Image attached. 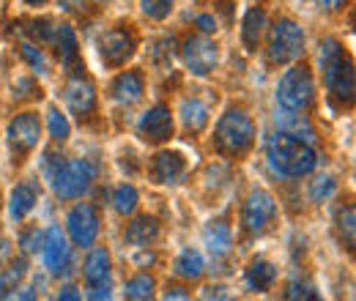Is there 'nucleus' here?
I'll list each match as a JSON object with an SVG mask.
<instances>
[{
  "mask_svg": "<svg viewBox=\"0 0 356 301\" xmlns=\"http://www.w3.org/2000/svg\"><path fill=\"white\" fill-rule=\"evenodd\" d=\"M268 165L280 175L302 178V175H310L315 170L318 156L310 148V143H305V140H299L288 131H280L268 143Z\"/></svg>",
  "mask_w": 356,
  "mask_h": 301,
  "instance_id": "nucleus-1",
  "label": "nucleus"
},
{
  "mask_svg": "<svg viewBox=\"0 0 356 301\" xmlns=\"http://www.w3.org/2000/svg\"><path fill=\"white\" fill-rule=\"evenodd\" d=\"M252 140H255V124H252V118L244 110L230 107L222 118H220V124H217V134H214L217 148L222 154H227V156H241L244 151H250Z\"/></svg>",
  "mask_w": 356,
  "mask_h": 301,
  "instance_id": "nucleus-2",
  "label": "nucleus"
},
{
  "mask_svg": "<svg viewBox=\"0 0 356 301\" xmlns=\"http://www.w3.org/2000/svg\"><path fill=\"white\" fill-rule=\"evenodd\" d=\"M312 96H315V83H312V74L307 66H293L282 74L280 86H277V101L282 110H291V113H305L312 104Z\"/></svg>",
  "mask_w": 356,
  "mask_h": 301,
  "instance_id": "nucleus-3",
  "label": "nucleus"
},
{
  "mask_svg": "<svg viewBox=\"0 0 356 301\" xmlns=\"http://www.w3.org/2000/svg\"><path fill=\"white\" fill-rule=\"evenodd\" d=\"M305 52V33L293 19H280L268 33V58L271 63H291Z\"/></svg>",
  "mask_w": 356,
  "mask_h": 301,
  "instance_id": "nucleus-4",
  "label": "nucleus"
},
{
  "mask_svg": "<svg viewBox=\"0 0 356 301\" xmlns=\"http://www.w3.org/2000/svg\"><path fill=\"white\" fill-rule=\"evenodd\" d=\"M93 181V168L86 159H72V162H60L52 172V186L55 195L63 200L80 197Z\"/></svg>",
  "mask_w": 356,
  "mask_h": 301,
  "instance_id": "nucleus-5",
  "label": "nucleus"
},
{
  "mask_svg": "<svg viewBox=\"0 0 356 301\" xmlns=\"http://www.w3.org/2000/svg\"><path fill=\"white\" fill-rule=\"evenodd\" d=\"M323 83L329 88L332 99H337L340 104H351L354 101V63L346 55H337L334 60L323 63Z\"/></svg>",
  "mask_w": 356,
  "mask_h": 301,
  "instance_id": "nucleus-6",
  "label": "nucleus"
},
{
  "mask_svg": "<svg viewBox=\"0 0 356 301\" xmlns=\"http://www.w3.org/2000/svg\"><path fill=\"white\" fill-rule=\"evenodd\" d=\"M217 55H220L217 44L211 42V39H206V36H189L184 42V47H181V58H184L186 69L192 74H197V77H206V74L214 72Z\"/></svg>",
  "mask_w": 356,
  "mask_h": 301,
  "instance_id": "nucleus-7",
  "label": "nucleus"
},
{
  "mask_svg": "<svg viewBox=\"0 0 356 301\" xmlns=\"http://www.w3.org/2000/svg\"><path fill=\"white\" fill-rule=\"evenodd\" d=\"M274 211H277V203H274V197L268 192H264V189L250 192V197L244 200V209H241V225H244V230L264 233L266 225L274 219Z\"/></svg>",
  "mask_w": 356,
  "mask_h": 301,
  "instance_id": "nucleus-8",
  "label": "nucleus"
},
{
  "mask_svg": "<svg viewBox=\"0 0 356 301\" xmlns=\"http://www.w3.org/2000/svg\"><path fill=\"white\" fill-rule=\"evenodd\" d=\"M66 227H69V236H72L74 247H90L96 241V236H99L96 209L90 203H77L66 216Z\"/></svg>",
  "mask_w": 356,
  "mask_h": 301,
  "instance_id": "nucleus-9",
  "label": "nucleus"
},
{
  "mask_svg": "<svg viewBox=\"0 0 356 301\" xmlns=\"http://www.w3.org/2000/svg\"><path fill=\"white\" fill-rule=\"evenodd\" d=\"M99 55H102L104 66H110V69L124 66L134 55V36L127 28H115V31L104 33L99 42Z\"/></svg>",
  "mask_w": 356,
  "mask_h": 301,
  "instance_id": "nucleus-10",
  "label": "nucleus"
},
{
  "mask_svg": "<svg viewBox=\"0 0 356 301\" xmlns=\"http://www.w3.org/2000/svg\"><path fill=\"white\" fill-rule=\"evenodd\" d=\"M42 137V121L36 113H22L8 124V145L17 154H28L39 145Z\"/></svg>",
  "mask_w": 356,
  "mask_h": 301,
  "instance_id": "nucleus-11",
  "label": "nucleus"
},
{
  "mask_svg": "<svg viewBox=\"0 0 356 301\" xmlns=\"http://www.w3.org/2000/svg\"><path fill=\"white\" fill-rule=\"evenodd\" d=\"M63 101H66V107L77 118H86V115L93 113V107H96V88L90 86L83 74H74L66 83V88H63Z\"/></svg>",
  "mask_w": 356,
  "mask_h": 301,
  "instance_id": "nucleus-12",
  "label": "nucleus"
},
{
  "mask_svg": "<svg viewBox=\"0 0 356 301\" xmlns=\"http://www.w3.org/2000/svg\"><path fill=\"white\" fill-rule=\"evenodd\" d=\"M137 129L143 134V140H148V143H165L173 137V115L165 104H156L140 118Z\"/></svg>",
  "mask_w": 356,
  "mask_h": 301,
  "instance_id": "nucleus-13",
  "label": "nucleus"
},
{
  "mask_svg": "<svg viewBox=\"0 0 356 301\" xmlns=\"http://www.w3.org/2000/svg\"><path fill=\"white\" fill-rule=\"evenodd\" d=\"M42 255H44V266L49 274H60L66 268V263H69V244H66V236L60 233L58 225H52L44 233Z\"/></svg>",
  "mask_w": 356,
  "mask_h": 301,
  "instance_id": "nucleus-14",
  "label": "nucleus"
},
{
  "mask_svg": "<svg viewBox=\"0 0 356 301\" xmlns=\"http://www.w3.org/2000/svg\"><path fill=\"white\" fill-rule=\"evenodd\" d=\"M186 172V162L178 151H159L151 162V175L156 184H178Z\"/></svg>",
  "mask_w": 356,
  "mask_h": 301,
  "instance_id": "nucleus-15",
  "label": "nucleus"
},
{
  "mask_svg": "<svg viewBox=\"0 0 356 301\" xmlns=\"http://www.w3.org/2000/svg\"><path fill=\"white\" fill-rule=\"evenodd\" d=\"M83 274H86L88 288L110 282V255H107V250H102V247L90 250L88 258H86V268H83Z\"/></svg>",
  "mask_w": 356,
  "mask_h": 301,
  "instance_id": "nucleus-16",
  "label": "nucleus"
},
{
  "mask_svg": "<svg viewBox=\"0 0 356 301\" xmlns=\"http://www.w3.org/2000/svg\"><path fill=\"white\" fill-rule=\"evenodd\" d=\"M143 96V74L140 72H124L113 83V99L118 104H134Z\"/></svg>",
  "mask_w": 356,
  "mask_h": 301,
  "instance_id": "nucleus-17",
  "label": "nucleus"
},
{
  "mask_svg": "<svg viewBox=\"0 0 356 301\" xmlns=\"http://www.w3.org/2000/svg\"><path fill=\"white\" fill-rule=\"evenodd\" d=\"M203 244H206V250L211 255H227L230 244H233V233H230V227L225 225L222 219L209 222L206 230H203Z\"/></svg>",
  "mask_w": 356,
  "mask_h": 301,
  "instance_id": "nucleus-18",
  "label": "nucleus"
},
{
  "mask_svg": "<svg viewBox=\"0 0 356 301\" xmlns=\"http://www.w3.org/2000/svg\"><path fill=\"white\" fill-rule=\"evenodd\" d=\"M52 42H55V47H58L60 63H63L66 69L77 66V33H74L72 25H55Z\"/></svg>",
  "mask_w": 356,
  "mask_h": 301,
  "instance_id": "nucleus-19",
  "label": "nucleus"
},
{
  "mask_svg": "<svg viewBox=\"0 0 356 301\" xmlns=\"http://www.w3.org/2000/svg\"><path fill=\"white\" fill-rule=\"evenodd\" d=\"M181 121H184V129L186 131L200 134L209 127V107L200 99H184L181 101Z\"/></svg>",
  "mask_w": 356,
  "mask_h": 301,
  "instance_id": "nucleus-20",
  "label": "nucleus"
},
{
  "mask_svg": "<svg viewBox=\"0 0 356 301\" xmlns=\"http://www.w3.org/2000/svg\"><path fill=\"white\" fill-rule=\"evenodd\" d=\"M156 236H159V225L154 216H137L132 225H127V233H124L127 244H132V247H145Z\"/></svg>",
  "mask_w": 356,
  "mask_h": 301,
  "instance_id": "nucleus-21",
  "label": "nucleus"
},
{
  "mask_svg": "<svg viewBox=\"0 0 356 301\" xmlns=\"http://www.w3.org/2000/svg\"><path fill=\"white\" fill-rule=\"evenodd\" d=\"M33 206H36V189L33 186L19 184V186L11 189V197H8V214H11V219H17V222L25 219L33 211Z\"/></svg>",
  "mask_w": 356,
  "mask_h": 301,
  "instance_id": "nucleus-22",
  "label": "nucleus"
},
{
  "mask_svg": "<svg viewBox=\"0 0 356 301\" xmlns=\"http://www.w3.org/2000/svg\"><path fill=\"white\" fill-rule=\"evenodd\" d=\"M274 279H277V268H274L268 260L258 258L250 263V268H247V285H250L252 291L266 293L268 288L274 285Z\"/></svg>",
  "mask_w": 356,
  "mask_h": 301,
  "instance_id": "nucleus-23",
  "label": "nucleus"
},
{
  "mask_svg": "<svg viewBox=\"0 0 356 301\" xmlns=\"http://www.w3.org/2000/svg\"><path fill=\"white\" fill-rule=\"evenodd\" d=\"M264 28H266V14L261 8H250L247 17H244V28H241V39H244V47L250 52L258 49L261 36H264Z\"/></svg>",
  "mask_w": 356,
  "mask_h": 301,
  "instance_id": "nucleus-24",
  "label": "nucleus"
},
{
  "mask_svg": "<svg viewBox=\"0 0 356 301\" xmlns=\"http://www.w3.org/2000/svg\"><path fill=\"white\" fill-rule=\"evenodd\" d=\"M28 274V260L25 258H17L11 260V266L0 274V296H11V291H17L19 279Z\"/></svg>",
  "mask_w": 356,
  "mask_h": 301,
  "instance_id": "nucleus-25",
  "label": "nucleus"
},
{
  "mask_svg": "<svg viewBox=\"0 0 356 301\" xmlns=\"http://www.w3.org/2000/svg\"><path fill=\"white\" fill-rule=\"evenodd\" d=\"M176 274L178 277H186V279H195L203 274V255L197 250H184L176 260Z\"/></svg>",
  "mask_w": 356,
  "mask_h": 301,
  "instance_id": "nucleus-26",
  "label": "nucleus"
},
{
  "mask_svg": "<svg viewBox=\"0 0 356 301\" xmlns=\"http://www.w3.org/2000/svg\"><path fill=\"white\" fill-rule=\"evenodd\" d=\"M124 296L132 301H145L154 296V279L148 277V274H140V277H134L127 282V291H124Z\"/></svg>",
  "mask_w": 356,
  "mask_h": 301,
  "instance_id": "nucleus-27",
  "label": "nucleus"
},
{
  "mask_svg": "<svg viewBox=\"0 0 356 301\" xmlns=\"http://www.w3.org/2000/svg\"><path fill=\"white\" fill-rule=\"evenodd\" d=\"M113 206H115V211L118 214H132L134 206H137V189L129 186V184H124V186H118L115 189V195H113Z\"/></svg>",
  "mask_w": 356,
  "mask_h": 301,
  "instance_id": "nucleus-28",
  "label": "nucleus"
},
{
  "mask_svg": "<svg viewBox=\"0 0 356 301\" xmlns=\"http://www.w3.org/2000/svg\"><path fill=\"white\" fill-rule=\"evenodd\" d=\"M47 124H49V134H52L55 143H63L69 137V121H66V115L58 107L47 110Z\"/></svg>",
  "mask_w": 356,
  "mask_h": 301,
  "instance_id": "nucleus-29",
  "label": "nucleus"
},
{
  "mask_svg": "<svg viewBox=\"0 0 356 301\" xmlns=\"http://www.w3.org/2000/svg\"><path fill=\"white\" fill-rule=\"evenodd\" d=\"M19 52H22V58L31 63V69H33L36 74H44V72H47V60H44V55H42V49H39L36 44L22 42V44H19Z\"/></svg>",
  "mask_w": 356,
  "mask_h": 301,
  "instance_id": "nucleus-30",
  "label": "nucleus"
},
{
  "mask_svg": "<svg viewBox=\"0 0 356 301\" xmlns=\"http://www.w3.org/2000/svg\"><path fill=\"white\" fill-rule=\"evenodd\" d=\"M337 222H340V238H343V244L348 247V250H354V209L348 206V209H343L340 214H337Z\"/></svg>",
  "mask_w": 356,
  "mask_h": 301,
  "instance_id": "nucleus-31",
  "label": "nucleus"
},
{
  "mask_svg": "<svg viewBox=\"0 0 356 301\" xmlns=\"http://www.w3.org/2000/svg\"><path fill=\"white\" fill-rule=\"evenodd\" d=\"M140 8L151 19H165L173 11V0H140Z\"/></svg>",
  "mask_w": 356,
  "mask_h": 301,
  "instance_id": "nucleus-32",
  "label": "nucleus"
},
{
  "mask_svg": "<svg viewBox=\"0 0 356 301\" xmlns=\"http://www.w3.org/2000/svg\"><path fill=\"white\" fill-rule=\"evenodd\" d=\"M332 192H334V178L332 175H318L310 184V197L315 203H323Z\"/></svg>",
  "mask_w": 356,
  "mask_h": 301,
  "instance_id": "nucleus-33",
  "label": "nucleus"
},
{
  "mask_svg": "<svg viewBox=\"0 0 356 301\" xmlns=\"http://www.w3.org/2000/svg\"><path fill=\"white\" fill-rule=\"evenodd\" d=\"M42 241H44V233H42L39 227H31V230H25V233L19 236V247H22L25 252H39Z\"/></svg>",
  "mask_w": 356,
  "mask_h": 301,
  "instance_id": "nucleus-34",
  "label": "nucleus"
},
{
  "mask_svg": "<svg viewBox=\"0 0 356 301\" xmlns=\"http://www.w3.org/2000/svg\"><path fill=\"white\" fill-rule=\"evenodd\" d=\"M173 49H176V42H173V39H162V42H156V47H154V60H156L159 66H170V60H173Z\"/></svg>",
  "mask_w": 356,
  "mask_h": 301,
  "instance_id": "nucleus-35",
  "label": "nucleus"
},
{
  "mask_svg": "<svg viewBox=\"0 0 356 301\" xmlns=\"http://www.w3.org/2000/svg\"><path fill=\"white\" fill-rule=\"evenodd\" d=\"M337 55H343V47L337 39H323L321 47H318V60H321V66L323 63H329V60H334Z\"/></svg>",
  "mask_w": 356,
  "mask_h": 301,
  "instance_id": "nucleus-36",
  "label": "nucleus"
},
{
  "mask_svg": "<svg viewBox=\"0 0 356 301\" xmlns=\"http://www.w3.org/2000/svg\"><path fill=\"white\" fill-rule=\"evenodd\" d=\"M285 299H305V301H315L318 299V293H315V288L307 285V282H293V285H288V291H285Z\"/></svg>",
  "mask_w": 356,
  "mask_h": 301,
  "instance_id": "nucleus-37",
  "label": "nucleus"
},
{
  "mask_svg": "<svg viewBox=\"0 0 356 301\" xmlns=\"http://www.w3.org/2000/svg\"><path fill=\"white\" fill-rule=\"evenodd\" d=\"M197 28H200L203 33H214V31H217V22H214V17L200 14V17H197Z\"/></svg>",
  "mask_w": 356,
  "mask_h": 301,
  "instance_id": "nucleus-38",
  "label": "nucleus"
},
{
  "mask_svg": "<svg viewBox=\"0 0 356 301\" xmlns=\"http://www.w3.org/2000/svg\"><path fill=\"white\" fill-rule=\"evenodd\" d=\"M88 299H110V282H104V285H93L88 288Z\"/></svg>",
  "mask_w": 356,
  "mask_h": 301,
  "instance_id": "nucleus-39",
  "label": "nucleus"
},
{
  "mask_svg": "<svg viewBox=\"0 0 356 301\" xmlns=\"http://www.w3.org/2000/svg\"><path fill=\"white\" fill-rule=\"evenodd\" d=\"M58 299L60 301H77L80 299V293H77V288H72V285H69V288H63V291L58 293Z\"/></svg>",
  "mask_w": 356,
  "mask_h": 301,
  "instance_id": "nucleus-40",
  "label": "nucleus"
},
{
  "mask_svg": "<svg viewBox=\"0 0 356 301\" xmlns=\"http://www.w3.org/2000/svg\"><path fill=\"white\" fill-rule=\"evenodd\" d=\"M321 3V8H326V11H340L343 6H346V0H318Z\"/></svg>",
  "mask_w": 356,
  "mask_h": 301,
  "instance_id": "nucleus-41",
  "label": "nucleus"
},
{
  "mask_svg": "<svg viewBox=\"0 0 356 301\" xmlns=\"http://www.w3.org/2000/svg\"><path fill=\"white\" fill-rule=\"evenodd\" d=\"M203 296H206V299H225L227 293H222V288H206Z\"/></svg>",
  "mask_w": 356,
  "mask_h": 301,
  "instance_id": "nucleus-42",
  "label": "nucleus"
},
{
  "mask_svg": "<svg viewBox=\"0 0 356 301\" xmlns=\"http://www.w3.org/2000/svg\"><path fill=\"white\" fill-rule=\"evenodd\" d=\"M165 299H189V293H184V288H170L165 293Z\"/></svg>",
  "mask_w": 356,
  "mask_h": 301,
  "instance_id": "nucleus-43",
  "label": "nucleus"
},
{
  "mask_svg": "<svg viewBox=\"0 0 356 301\" xmlns=\"http://www.w3.org/2000/svg\"><path fill=\"white\" fill-rule=\"evenodd\" d=\"M11 255V247H8V241H3L0 238V266H3V260Z\"/></svg>",
  "mask_w": 356,
  "mask_h": 301,
  "instance_id": "nucleus-44",
  "label": "nucleus"
},
{
  "mask_svg": "<svg viewBox=\"0 0 356 301\" xmlns=\"http://www.w3.org/2000/svg\"><path fill=\"white\" fill-rule=\"evenodd\" d=\"M77 6H80V0H60V8H66V11H72Z\"/></svg>",
  "mask_w": 356,
  "mask_h": 301,
  "instance_id": "nucleus-45",
  "label": "nucleus"
},
{
  "mask_svg": "<svg viewBox=\"0 0 356 301\" xmlns=\"http://www.w3.org/2000/svg\"><path fill=\"white\" fill-rule=\"evenodd\" d=\"M25 3H31V6H44L47 0H25Z\"/></svg>",
  "mask_w": 356,
  "mask_h": 301,
  "instance_id": "nucleus-46",
  "label": "nucleus"
},
{
  "mask_svg": "<svg viewBox=\"0 0 356 301\" xmlns=\"http://www.w3.org/2000/svg\"><path fill=\"white\" fill-rule=\"evenodd\" d=\"M96 3H110V0H96Z\"/></svg>",
  "mask_w": 356,
  "mask_h": 301,
  "instance_id": "nucleus-47",
  "label": "nucleus"
}]
</instances>
